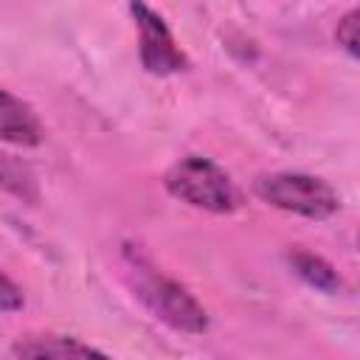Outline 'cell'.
I'll use <instances>...</instances> for the list:
<instances>
[{
	"mask_svg": "<svg viewBox=\"0 0 360 360\" xmlns=\"http://www.w3.org/2000/svg\"><path fill=\"white\" fill-rule=\"evenodd\" d=\"M124 267L132 281V290L138 301L163 323H169L177 332L200 335L208 329V312L205 307L172 276L158 270L138 248H124Z\"/></svg>",
	"mask_w": 360,
	"mask_h": 360,
	"instance_id": "6da1fadb",
	"label": "cell"
},
{
	"mask_svg": "<svg viewBox=\"0 0 360 360\" xmlns=\"http://www.w3.org/2000/svg\"><path fill=\"white\" fill-rule=\"evenodd\" d=\"M0 141L14 146H37L42 141V124L34 107L3 87H0Z\"/></svg>",
	"mask_w": 360,
	"mask_h": 360,
	"instance_id": "8992f818",
	"label": "cell"
},
{
	"mask_svg": "<svg viewBox=\"0 0 360 360\" xmlns=\"http://www.w3.org/2000/svg\"><path fill=\"white\" fill-rule=\"evenodd\" d=\"M14 357L17 360H112L104 352L82 343L79 338L70 335H25L14 343Z\"/></svg>",
	"mask_w": 360,
	"mask_h": 360,
	"instance_id": "5b68a950",
	"label": "cell"
},
{
	"mask_svg": "<svg viewBox=\"0 0 360 360\" xmlns=\"http://www.w3.org/2000/svg\"><path fill=\"white\" fill-rule=\"evenodd\" d=\"M22 307H25L22 290H20L6 273H0V312H17V309H22Z\"/></svg>",
	"mask_w": 360,
	"mask_h": 360,
	"instance_id": "30bf717a",
	"label": "cell"
},
{
	"mask_svg": "<svg viewBox=\"0 0 360 360\" xmlns=\"http://www.w3.org/2000/svg\"><path fill=\"white\" fill-rule=\"evenodd\" d=\"M163 186L174 200L211 214H231L242 202L231 174L219 163L200 155H188L172 163L163 174Z\"/></svg>",
	"mask_w": 360,
	"mask_h": 360,
	"instance_id": "7a4b0ae2",
	"label": "cell"
},
{
	"mask_svg": "<svg viewBox=\"0 0 360 360\" xmlns=\"http://www.w3.org/2000/svg\"><path fill=\"white\" fill-rule=\"evenodd\" d=\"M287 262H290V267L295 270V276H301L309 287H315V290H321V292H340L343 281H340L338 270H335L323 256L295 248V250L287 253Z\"/></svg>",
	"mask_w": 360,
	"mask_h": 360,
	"instance_id": "52a82bcc",
	"label": "cell"
},
{
	"mask_svg": "<svg viewBox=\"0 0 360 360\" xmlns=\"http://www.w3.org/2000/svg\"><path fill=\"white\" fill-rule=\"evenodd\" d=\"M129 14L135 17L138 34H141V65L146 73L152 76H172V73H183L188 70V56L180 51V45L174 42L166 20L152 11L143 3H129Z\"/></svg>",
	"mask_w": 360,
	"mask_h": 360,
	"instance_id": "277c9868",
	"label": "cell"
},
{
	"mask_svg": "<svg viewBox=\"0 0 360 360\" xmlns=\"http://www.w3.org/2000/svg\"><path fill=\"white\" fill-rule=\"evenodd\" d=\"M335 37L346 48L349 56H357L360 53V8H352V11L343 14V20L338 22Z\"/></svg>",
	"mask_w": 360,
	"mask_h": 360,
	"instance_id": "9c48e42d",
	"label": "cell"
},
{
	"mask_svg": "<svg viewBox=\"0 0 360 360\" xmlns=\"http://www.w3.org/2000/svg\"><path fill=\"white\" fill-rule=\"evenodd\" d=\"M0 188H6L8 194H14L20 200H28V202L39 200L34 172L22 160H17L14 155H6V152H0Z\"/></svg>",
	"mask_w": 360,
	"mask_h": 360,
	"instance_id": "ba28073f",
	"label": "cell"
},
{
	"mask_svg": "<svg viewBox=\"0 0 360 360\" xmlns=\"http://www.w3.org/2000/svg\"><path fill=\"white\" fill-rule=\"evenodd\" d=\"M253 191L267 205H276L281 211L307 217V219H329L340 208L338 191L312 174L304 172H273L262 174L253 183Z\"/></svg>",
	"mask_w": 360,
	"mask_h": 360,
	"instance_id": "3957f363",
	"label": "cell"
}]
</instances>
